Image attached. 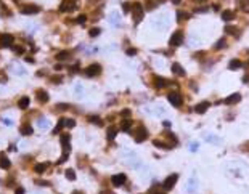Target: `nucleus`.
Here are the masks:
<instances>
[{
	"label": "nucleus",
	"mask_w": 249,
	"mask_h": 194,
	"mask_svg": "<svg viewBox=\"0 0 249 194\" xmlns=\"http://www.w3.org/2000/svg\"><path fill=\"white\" fill-rule=\"evenodd\" d=\"M130 125H132V120L130 119H124L122 124H121V128H122L124 132H129L130 130Z\"/></svg>",
	"instance_id": "412c9836"
},
{
	"label": "nucleus",
	"mask_w": 249,
	"mask_h": 194,
	"mask_svg": "<svg viewBox=\"0 0 249 194\" xmlns=\"http://www.w3.org/2000/svg\"><path fill=\"white\" fill-rule=\"evenodd\" d=\"M172 72H174L175 76H179V77H183L185 74H187V72H185V69L180 66L179 63H174V64H172Z\"/></svg>",
	"instance_id": "9b49d317"
},
{
	"label": "nucleus",
	"mask_w": 249,
	"mask_h": 194,
	"mask_svg": "<svg viewBox=\"0 0 249 194\" xmlns=\"http://www.w3.org/2000/svg\"><path fill=\"white\" fill-rule=\"evenodd\" d=\"M172 3H175V5H177V3H180V0H172Z\"/></svg>",
	"instance_id": "3c124183"
},
{
	"label": "nucleus",
	"mask_w": 249,
	"mask_h": 194,
	"mask_svg": "<svg viewBox=\"0 0 249 194\" xmlns=\"http://www.w3.org/2000/svg\"><path fill=\"white\" fill-rule=\"evenodd\" d=\"M0 42H2L3 47H10L15 42V39H13L11 34H0Z\"/></svg>",
	"instance_id": "6e6552de"
},
{
	"label": "nucleus",
	"mask_w": 249,
	"mask_h": 194,
	"mask_svg": "<svg viewBox=\"0 0 249 194\" xmlns=\"http://www.w3.org/2000/svg\"><path fill=\"white\" fill-rule=\"evenodd\" d=\"M73 194H82V192H77V191H76V192H73Z\"/></svg>",
	"instance_id": "864d4df0"
},
{
	"label": "nucleus",
	"mask_w": 249,
	"mask_h": 194,
	"mask_svg": "<svg viewBox=\"0 0 249 194\" xmlns=\"http://www.w3.org/2000/svg\"><path fill=\"white\" fill-rule=\"evenodd\" d=\"M58 109H61V111H63V109H68V104H63V103L58 104Z\"/></svg>",
	"instance_id": "c03bdc74"
},
{
	"label": "nucleus",
	"mask_w": 249,
	"mask_h": 194,
	"mask_svg": "<svg viewBox=\"0 0 249 194\" xmlns=\"http://www.w3.org/2000/svg\"><path fill=\"white\" fill-rule=\"evenodd\" d=\"M153 145H154L156 148H169V146H166V145H164V143H161L159 140H154V141H153Z\"/></svg>",
	"instance_id": "72a5a7b5"
},
{
	"label": "nucleus",
	"mask_w": 249,
	"mask_h": 194,
	"mask_svg": "<svg viewBox=\"0 0 249 194\" xmlns=\"http://www.w3.org/2000/svg\"><path fill=\"white\" fill-rule=\"evenodd\" d=\"M127 55H129V56L137 55V48H129V50H127Z\"/></svg>",
	"instance_id": "58836bf2"
},
{
	"label": "nucleus",
	"mask_w": 249,
	"mask_h": 194,
	"mask_svg": "<svg viewBox=\"0 0 249 194\" xmlns=\"http://www.w3.org/2000/svg\"><path fill=\"white\" fill-rule=\"evenodd\" d=\"M116 133H117V130L114 127H109L108 128V140H114L116 138Z\"/></svg>",
	"instance_id": "b1692460"
},
{
	"label": "nucleus",
	"mask_w": 249,
	"mask_h": 194,
	"mask_svg": "<svg viewBox=\"0 0 249 194\" xmlns=\"http://www.w3.org/2000/svg\"><path fill=\"white\" fill-rule=\"evenodd\" d=\"M111 183L114 184V186H122L125 183V175L124 173H117L111 178Z\"/></svg>",
	"instance_id": "1a4fd4ad"
},
{
	"label": "nucleus",
	"mask_w": 249,
	"mask_h": 194,
	"mask_svg": "<svg viewBox=\"0 0 249 194\" xmlns=\"http://www.w3.org/2000/svg\"><path fill=\"white\" fill-rule=\"evenodd\" d=\"M13 50H15V52H16L18 55H23V53H24V50L21 48V47H13Z\"/></svg>",
	"instance_id": "a19ab883"
},
{
	"label": "nucleus",
	"mask_w": 249,
	"mask_h": 194,
	"mask_svg": "<svg viewBox=\"0 0 249 194\" xmlns=\"http://www.w3.org/2000/svg\"><path fill=\"white\" fill-rule=\"evenodd\" d=\"M133 19H135V23H140L143 19V6L140 3H135L133 6Z\"/></svg>",
	"instance_id": "7ed1b4c3"
},
{
	"label": "nucleus",
	"mask_w": 249,
	"mask_h": 194,
	"mask_svg": "<svg viewBox=\"0 0 249 194\" xmlns=\"http://www.w3.org/2000/svg\"><path fill=\"white\" fill-rule=\"evenodd\" d=\"M208 107H209V103H208V101H203V103H199V104L195 107V111H196L198 114H204L206 111H208Z\"/></svg>",
	"instance_id": "dca6fc26"
},
{
	"label": "nucleus",
	"mask_w": 249,
	"mask_h": 194,
	"mask_svg": "<svg viewBox=\"0 0 249 194\" xmlns=\"http://www.w3.org/2000/svg\"><path fill=\"white\" fill-rule=\"evenodd\" d=\"M111 21H113L114 24H117V23H119V15H117V13H113V18H111Z\"/></svg>",
	"instance_id": "4c0bfd02"
},
{
	"label": "nucleus",
	"mask_w": 249,
	"mask_h": 194,
	"mask_svg": "<svg viewBox=\"0 0 249 194\" xmlns=\"http://www.w3.org/2000/svg\"><path fill=\"white\" fill-rule=\"evenodd\" d=\"M146 138H148V132L145 130L143 127L138 128V130H137V135H135V141H137V143H141V141H145Z\"/></svg>",
	"instance_id": "9d476101"
},
{
	"label": "nucleus",
	"mask_w": 249,
	"mask_h": 194,
	"mask_svg": "<svg viewBox=\"0 0 249 194\" xmlns=\"http://www.w3.org/2000/svg\"><path fill=\"white\" fill-rule=\"evenodd\" d=\"M196 189H198V180H196V177H191V180L187 184V191L188 192H195Z\"/></svg>",
	"instance_id": "f8f14e48"
},
{
	"label": "nucleus",
	"mask_w": 249,
	"mask_h": 194,
	"mask_svg": "<svg viewBox=\"0 0 249 194\" xmlns=\"http://www.w3.org/2000/svg\"><path fill=\"white\" fill-rule=\"evenodd\" d=\"M122 10H124L125 13L130 11V3H129V2H124V3H122Z\"/></svg>",
	"instance_id": "c9c22d12"
},
{
	"label": "nucleus",
	"mask_w": 249,
	"mask_h": 194,
	"mask_svg": "<svg viewBox=\"0 0 249 194\" xmlns=\"http://www.w3.org/2000/svg\"><path fill=\"white\" fill-rule=\"evenodd\" d=\"M129 114H130V111H129V109H125V111H122V116H129Z\"/></svg>",
	"instance_id": "8fccbe9b"
},
{
	"label": "nucleus",
	"mask_w": 249,
	"mask_h": 194,
	"mask_svg": "<svg viewBox=\"0 0 249 194\" xmlns=\"http://www.w3.org/2000/svg\"><path fill=\"white\" fill-rule=\"evenodd\" d=\"M177 16H179V18H177L179 21H182V19H185V18H188V15H187V13H183V11H179V15H177Z\"/></svg>",
	"instance_id": "e433bc0d"
},
{
	"label": "nucleus",
	"mask_w": 249,
	"mask_h": 194,
	"mask_svg": "<svg viewBox=\"0 0 249 194\" xmlns=\"http://www.w3.org/2000/svg\"><path fill=\"white\" fill-rule=\"evenodd\" d=\"M196 2H198V3H201V2H206V0H196Z\"/></svg>",
	"instance_id": "603ef678"
},
{
	"label": "nucleus",
	"mask_w": 249,
	"mask_h": 194,
	"mask_svg": "<svg viewBox=\"0 0 249 194\" xmlns=\"http://www.w3.org/2000/svg\"><path fill=\"white\" fill-rule=\"evenodd\" d=\"M76 71H79V68H77V66H73V68H71V72H76Z\"/></svg>",
	"instance_id": "09e8293b"
},
{
	"label": "nucleus",
	"mask_w": 249,
	"mask_h": 194,
	"mask_svg": "<svg viewBox=\"0 0 249 194\" xmlns=\"http://www.w3.org/2000/svg\"><path fill=\"white\" fill-rule=\"evenodd\" d=\"M31 133H32L31 125H23L21 127V135H31Z\"/></svg>",
	"instance_id": "393cba45"
},
{
	"label": "nucleus",
	"mask_w": 249,
	"mask_h": 194,
	"mask_svg": "<svg viewBox=\"0 0 249 194\" xmlns=\"http://www.w3.org/2000/svg\"><path fill=\"white\" fill-rule=\"evenodd\" d=\"M225 32L227 34H231V35H238V31H236V27H235V26H227L225 27Z\"/></svg>",
	"instance_id": "a878e982"
},
{
	"label": "nucleus",
	"mask_w": 249,
	"mask_h": 194,
	"mask_svg": "<svg viewBox=\"0 0 249 194\" xmlns=\"http://www.w3.org/2000/svg\"><path fill=\"white\" fill-rule=\"evenodd\" d=\"M76 6H77L76 0H65V2L60 5V11H63V13H65V11H73Z\"/></svg>",
	"instance_id": "f03ea898"
},
{
	"label": "nucleus",
	"mask_w": 249,
	"mask_h": 194,
	"mask_svg": "<svg viewBox=\"0 0 249 194\" xmlns=\"http://www.w3.org/2000/svg\"><path fill=\"white\" fill-rule=\"evenodd\" d=\"M167 99H169V103L172 104V106H175V107H179V106H182V103H183V99H182V96H180V93H175V91H172V93H169V96H167Z\"/></svg>",
	"instance_id": "f257e3e1"
},
{
	"label": "nucleus",
	"mask_w": 249,
	"mask_h": 194,
	"mask_svg": "<svg viewBox=\"0 0 249 194\" xmlns=\"http://www.w3.org/2000/svg\"><path fill=\"white\" fill-rule=\"evenodd\" d=\"M18 106L21 107V109H26V107L29 106V98H27V96H23V98H19V101H18Z\"/></svg>",
	"instance_id": "aec40b11"
},
{
	"label": "nucleus",
	"mask_w": 249,
	"mask_h": 194,
	"mask_svg": "<svg viewBox=\"0 0 249 194\" xmlns=\"http://www.w3.org/2000/svg\"><path fill=\"white\" fill-rule=\"evenodd\" d=\"M222 18H223L225 21H231V19L235 18V13L230 11V10H225V11L222 13Z\"/></svg>",
	"instance_id": "5701e85b"
},
{
	"label": "nucleus",
	"mask_w": 249,
	"mask_h": 194,
	"mask_svg": "<svg viewBox=\"0 0 249 194\" xmlns=\"http://www.w3.org/2000/svg\"><path fill=\"white\" fill-rule=\"evenodd\" d=\"M48 169V162H44V164H37L34 167V170L37 172V173H44V172Z\"/></svg>",
	"instance_id": "6ab92c4d"
},
{
	"label": "nucleus",
	"mask_w": 249,
	"mask_h": 194,
	"mask_svg": "<svg viewBox=\"0 0 249 194\" xmlns=\"http://www.w3.org/2000/svg\"><path fill=\"white\" fill-rule=\"evenodd\" d=\"M154 83H156V87L161 88V87H167L169 82H167V79H162V77H154Z\"/></svg>",
	"instance_id": "a211bd4d"
},
{
	"label": "nucleus",
	"mask_w": 249,
	"mask_h": 194,
	"mask_svg": "<svg viewBox=\"0 0 249 194\" xmlns=\"http://www.w3.org/2000/svg\"><path fill=\"white\" fill-rule=\"evenodd\" d=\"M85 21H87V18H85V15H81L79 18H77V23H81V24H84Z\"/></svg>",
	"instance_id": "ea45409f"
},
{
	"label": "nucleus",
	"mask_w": 249,
	"mask_h": 194,
	"mask_svg": "<svg viewBox=\"0 0 249 194\" xmlns=\"http://www.w3.org/2000/svg\"><path fill=\"white\" fill-rule=\"evenodd\" d=\"M228 68H230L231 71H236V69H239V68H241V61H239V60H231V61H230V64H228Z\"/></svg>",
	"instance_id": "4be33fe9"
},
{
	"label": "nucleus",
	"mask_w": 249,
	"mask_h": 194,
	"mask_svg": "<svg viewBox=\"0 0 249 194\" xmlns=\"http://www.w3.org/2000/svg\"><path fill=\"white\" fill-rule=\"evenodd\" d=\"M39 11H40V6H37V5H26L21 8L23 15H34V13H39Z\"/></svg>",
	"instance_id": "0eeeda50"
},
{
	"label": "nucleus",
	"mask_w": 249,
	"mask_h": 194,
	"mask_svg": "<svg viewBox=\"0 0 249 194\" xmlns=\"http://www.w3.org/2000/svg\"><path fill=\"white\" fill-rule=\"evenodd\" d=\"M63 127H65V119H61V120L58 122V125L53 128V133H60V130H61Z\"/></svg>",
	"instance_id": "c756f323"
},
{
	"label": "nucleus",
	"mask_w": 249,
	"mask_h": 194,
	"mask_svg": "<svg viewBox=\"0 0 249 194\" xmlns=\"http://www.w3.org/2000/svg\"><path fill=\"white\" fill-rule=\"evenodd\" d=\"M182 42H183V32L177 31L175 34H172V37H170V45L179 47V45H182Z\"/></svg>",
	"instance_id": "20e7f679"
},
{
	"label": "nucleus",
	"mask_w": 249,
	"mask_h": 194,
	"mask_svg": "<svg viewBox=\"0 0 249 194\" xmlns=\"http://www.w3.org/2000/svg\"><path fill=\"white\" fill-rule=\"evenodd\" d=\"M37 101L39 103H47L48 101V93L45 90H39L37 91Z\"/></svg>",
	"instance_id": "4468645a"
},
{
	"label": "nucleus",
	"mask_w": 249,
	"mask_h": 194,
	"mask_svg": "<svg viewBox=\"0 0 249 194\" xmlns=\"http://www.w3.org/2000/svg\"><path fill=\"white\" fill-rule=\"evenodd\" d=\"M239 8L243 11H249V0H241V2H239Z\"/></svg>",
	"instance_id": "bb28decb"
},
{
	"label": "nucleus",
	"mask_w": 249,
	"mask_h": 194,
	"mask_svg": "<svg viewBox=\"0 0 249 194\" xmlns=\"http://www.w3.org/2000/svg\"><path fill=\"white\" fill-rule=\"evenodd\" d=\"M90 122H93V124H98V125H101V124H103V122L100 120V117H95V116H93V117H90Z\"/></svg>",
	"instance_id": "f704fd0d"
},
{
	"label": "nucleus",
	"mask_w": 249,
	"mask_h": 194,
	"mask_svg": "<svg viewBox=\"0 0 249 194\" xmlns=\"http://www.w3.org/2000/svg\"><path fill=\"white\" fill-rule=\"evenodd\" d=\"M223 47H225V40H223V39H220V40L217 42V44L214 45L215 50H220V48H223Z\"/></svg>",
	"instance_id": "473e14b6"
},
{
	"label": "nucleus",
	"mask_w": 249,
	"mask_h": 194,
	"mask_svg": "<svg viewBox=\"0 0 249 194\" xmlns=\"http://www.w3.org/2000/svg\"><path fill=\"white\" fill-rule=\"evenodd\" d=\"M61 143H63L65 154H68V153H69V135H63V136H61Z\"/></svg>",
	"instance_id": "f3484780"
},
{
	"label": "nucleus",
	"mask_w": 249,
	"mask_h": 194,
	"mask_svg": "<svg viewBox=\"0 0 249 194\" xmlns=\"http://www.w3.org/2000/svg\"><path fill=\"white\" fill-rule=\"evenodd\" d=\"M74 125H76V120H74V119H65V127L73 128Z\"/></svg>",
	"instance_id": "7c9ffc66"
},
{
	"label": "nucleus",
	"mask_w": 249,
	"mask_h": 194,
	"mask_svg": "<svg viewBox=\"0 0 249 194\" xmlns=\"http://www.w3.org/2000/svg\"><path fill=\"white\" fill-rule=\"evenodd\" d=\"M47 125H48V122H47V120H40V122H39V127H42V128L47 127Z\"/></svg>",
	"instance_id": "37998d69"
},
{
	"label": "nucleus",
	"mask_w": 249,
	"mask_h": 194,
	"mask_svg": "<svg viewBox=\"0 0 249 194\" xmlns=\"http://www.w3.org/2000/svg\"><path fill=\"white\" fill-rule=\"evenodd\" d=\"M177 180H179V175H177V173L169 175V177L166 178V181H164V189H172L174 184L177 183Z\"/></svg>",
	"instance_id": "423d86ee"
},
{
	"label": "nucleus",
	"mask_w": 249,
	"mask_h": 194,
	"mask_svg": "<svg viewBox=\"0 0 249 194\" xmlns=\"http://www.w3.org/2000/svg\"><path fill=\"white\" fill-rule=\"evenodd\" d=\"M198 149V143L195 141V143H191V151H196Z\"/></svg>",
	"instance_id": "a18cd8bd"
},
{
	"label": "nucleus",
	"mask_w": 249,
	"mask_h": 194,
	"mask_svg": "<svg viewBox=\"0 0 249 194\" xmlns=\"http://www.w3.org/2000/svg\"><path fill=\"white\" fill-rule=\"evenodd\" d=\"M66 178H68V180H71V181H73V180H76V172H74L73 169L66 170Z\"/></svg>",
	"instance_id": "c85d7f7f"
},
{
	"label": "nucleus",
	"mask_w": 249,
	"mask_h": 194,
	"mask_svg": "<svg viewBox=\"0 0 249 194\" xmlns=\"http://www.w3.org/2000/svg\"><path fill=\"white\" fill-rule=\"evenodd\" d=\"M206 140H209V141H220V138H217V136H206Z\"/></svg>",
	"instance_id": "79ce46f5"
},
{
	"label": "nucleus",
	"mask_w": 249,
	"mask_h": 194,
	"mask_svg": "<svg viewBox=\"0 0 249 194\" xmlns=\"http://www.w3.org/2000/svg\"><path fill=\"white\" fill-rule=\"evenodd\" d=\"M239 99H241V95H239V93H233V95H230L228 98H225V104H235V103H238L239 101Z\"/></svg>",
	"instance_id": "ddd939ff"
},
{
	"label": "nucleus",
	"mask_w": 249,
	"mask_h": 194,
	"mask_svg": "<svg viewBox=\"0 0 249 194\" xmlns=\"http://www.w3.org/2000/svg\"><path fill=\"white\" fill-rule=\"evenodd\" d=\"M159 194H161V192H159Z\"/></svg>",
	"instance_id": "5fc2aeb1"
},
{
	"label": "nucleus",
	"mask_w": 249,
	"mask_h": 194,
	"mask_svg": "<svg viewBox=\"0 0 249 194\" xmlns=\"http://www.w3.org/2000/svg\"><path fill=\"white\" fill-rule=\"evenodd\" d=\"M52 80H53L55 83H58V82H61V77H58V76H56V77H53V79H52Z\"/></svg>",
	"instance_id": "49530a36"
},
{
	"label": "nucleus",
	"mask_w": 249,
	"mask_h": 194,
	"mask_svg": "<svg viewBox=\"0 0 249 194\" xmlns=\"http://www.w3.org/2000/svg\"><path fill=\"white\" fill-rule=\"evenodd\" d=\"M16 194H24V189H23V188H18V189H16Z\"/></svg>",
	"instance_id": "de8ad7c7"
},
{
	"label": "nucleus",
	"mask_w": 249,
	"mask_h": 194,
	"mask_svg": "<svg viewBox=\"0 0 249 194\" xmlns=\"http://www.w3.org/2000/svg\"><path fill=\"white\" fill-rule=\"evenodd\" d=\"M10 165H11V162H10L8 157H6L5 154H0V167L2 169H10Z\"/></svg>",
	"instance_id": "2eb2a0df"
},
{
	"label": "nucleus",
	"mask_w": 249,
	"mask_h": 194,
	"mask_svg": "<svg viewBox=\"0 0 249 194\" xmlns=\"http://www.w3.org/2000/svg\"><path fill=\"white\" fill-rule=\"evenodd\" d=\"M100 72H101V68H100V64H90V66L85 69V74H87L89 77H95V76H98Z\"/></svg>",
	"instance_id": "39448f33"
},
{
	"label": "nucleus",
	"mask_w": 249,
	"mask_h": 194,
	"mask_svg": "<svg viewBox=\"0 0 249 194\" xmlns=\"http://www.w3.org/2000/svg\"><path fill=\"white\" fill-rule=\"evenodd\" d=\"M68 58H69V53H68V52H60L58 55H56V60H58V61L68 60Z\"/></svg>",
	"instance_id": "cd10ccee"
},
{
	"label": "nucleus",
	"mask_w": 249,
	"mask_h": 194,
	"mask_svg": "<svg viewBox=\"0 0 249 194\" xmlns=\"http://www.w3.org/2000/svg\"><path fill=\"white\" fill-rule=\"evenodd\" d=\"M100 32H101V31H100L98 29V27H93V29H90V37H97V35H100Z\"/></svg>",
	"instance_id": "2f4dec72"
}]
</instances>
